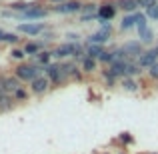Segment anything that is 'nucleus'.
I'll use <instances>...</instances> for the list:
<instances>
[{
  "label": "nucleus",
  "mask_w": 158,
  "mask_h": 154,
  "mask_svg": "<svg viewBox=\"0 0 158 154\" xmlns=\"http://www.w3.org/2000/svg\"><path fill=\"white\" fill-rule=\"evenodd\" d=\"M2 84H4V92L6 94H14L18 88H22L20 86V80L12 74V76H2Z\"/></svg>",
  "instance_id": "obj_12"
},
{
  "label": "nucleus",
  "mask_w": 158,
  "mask_h": 154,
  "mask_svg": "<svg viewBox=\"0 0 158 154\" xmlns=\"http://www.w3.org/2000/svg\"><path fill=\"white\" fill-rule=\"evenodd\" d=\"M146 74H148V78H150V80L158 82V62H156V64H152L150 68L146 70Z\"/></svg>",
  "instance_id": "obj_25"
},
{
  "label": "nucleus",
  "mask_w": 158,
  "mask_h": 154,
  "mask_svg": "<svg viewBox=\"0 0 158 154\" xmlns=\"http://www.w3.org/2000/svg\"><path fill=\"white\" fill-rule=\"evenodd\" d=\"M156 88H158V82H156Z\"/></svg>",
  "instance_id": "obj_34"
},
{
  "label": "nucleus",
  "mask_w": 158,
  "mask_h": 154,
  "mask_svg": "<svg viewBox=\"0 0 158 154\" xmlns=\"http://www.w3.org/2000/svg\"><path fill=\"white\" fill-rule=\"evenodd\" d=\"M156 62H158V52L154 50V48H150V50H144L142 54H140L138 60H136V64H138L142 70H148L152 64H156Z\"/></svg>",
  "instance_id": "obj_8"
},
{
  "label": "nucleus",
  "mask_w": 158,
  "mask_h": 154,
  "mask_svg": "<svg viewBox=\"0 0 158 154\" xmlns=\"http://www.w3.org/2000/svg\"><path fill=\"white\" fill-rule=\"evenodd\" d=\"M116 2L114 0H104L102 4H98V12H96V18L100 22H110L112 18L116 16Z\"/></svg>",
  "instance_id": "obj_3"
},
{
  "label": "nucleus",
  "mask_w": 158,
  "mask_h": 154,
  "mask_svg": "<svg viewBox=\"0 0 158 154\" xmlns=\"http://www.w3.org/2000/svg\"><path fill=\"white\" fill-rule=\"evenodd\" d=\"M62 72H64L66 78H76V80H80L82 78V70L76 66V62H62Z\"/></svg>",
  "instance_id": "obj_11"
},
{
  "label": "nucleus",
  "mask_w": 158,
  "mask_h": 154,
  "mask_svg": "<svg viewBox=\"0 0 158 154\" xmlns=\"http://www.w3.org/2000/svg\"><path fill=\"white\" fill-rule=\"evenodd\" d=\"M154 50H156V52H158V44H156V46H154Z\"/></svg>",
  "instance_id": "obj_33"
},
{
  "label": "nucleus",
  "mask_w": 158,
  "mask_h": 154,
  "mask_svg": "<svg viewBox=\"0 0 158 154\" xmlns=\"http://www.w3.org/2000/svg\"><path fill=\"white\" fill-rule=\"evenodd\" d=\"M146 14H142V12H138V22H136V28H138V32H142V30H146L148 28V22H146Z\"/></svg>",
  "instance_id": "obj_24"
},
{
  "label": "nucleus",
  "mask_w": 158,
  "mask_h": 154,
  "mask_svg": "<svg viewBox=\"0 0 158 154\" xmlns=\"http://www.w3.org/2000/svg\"><path fill=\"white\" fill-rule=\"evenodd\" d=\"M138 36H140V42H142V44H150L152 40H154V32H152L150 28H146V30L138 32Z\"/></svg>",
  "instance_id": "obj_22"
},
{
  "label": "nucleus",
  "mask_w": 158,
  "mask_h": 154,
  "mask_svg": "<svg viewBox=\"0 0 158 154\" xmlns=\"http://www.w3.org/2000/svg\"><path fill=\"white\" fill-rule=\"evenodd\" d=\"M120 50L126 54V58L130 62H136L138 56L144 52V44L140 42V40H128V42H124L122 46H120Z\"/></svg>",
  "instance_id": "obj_2"
},
{
  "label": "nucleus",
  "mask_w": 158,
  "mask_h": 154,
  "mask_svg": "<svg viewBox=\"0 0 158 154\" xmlns=\"http://www.w3.org/2000/svg\"><path fill=\"white\" fill-rule=\"evenodd\" d=\"M24 52L26 54H40L42 52V44L40 42H28L26 46H24Z\"/></svg>",
  "instance_id": "obj_21"
},
{
  "label": "nucleus",
  "mask_w": 158,
  "mask_h": 154,
  "mask_svg": "<svg viewBox=\"0 0 158 154\" xmlns=\"http://www.w3.org/2000/svg\"><path fill=\"white\" fill-rule=\"evenodd\" d=\"M96 18V14H82L80 16V22H90V20Z\"/></svg>",
  "instance_id": "obj_30"
},
{
  "label": "nucleus",
  "mask_w": 158,
  "mask_h": 154,
  "mask_svg": "<svg viewBox=\"0 0 158 154\" xmlns=\"http://www.w3.org/2000/svg\"><path fill=\"white\" fill-rule=\"evenodd\" d=\"M120 140H122V142H132V138L128 134H122V136H120Z\"/></svg>",
  "instance_id": "obj_31"
},
{
  "label": "nucleus",
  "mask_w": 158,
  "mask_h": 154,
  "mask_svg": "<svg viewBox=\"0 0 158 154\" xmlns=\"http://www.w3.org/2000/svg\"><path fill=\"white\" fill-rule=\"evenodd\" d=\"M44 72H46V78L52 82V84H62V82L66 80V76H64V72H62V66L60 64H54V62H50V64L44 68Z\"/></svg>",
  "instance_id": "obj_6"
},
{
  "label": "nucleus",
  "mask_w": 158,
  "mask_h": 154,
  "mask_svg": "<svg viewBox=\"0 0 158 154\" xmlns=\"http://www.w3.org/2000/svg\"><path fill=\"white\" fill-rule=\"evenodd\" d=\"M42 66L38 64H18L14 68V76L18 78L20 82H32L34 78L42 76Z\"/></svg>",
  "instance_id": "obj_1"
},
{
  "label": "nucleus",
  "mask_w": 158,
  "mask_h": 154,
  "mask_svg": "<svg viewBox=\"0 0 158 154\" xmlns=\"http://www.w3.org/2000/svg\"><path fill=\"white\" fill-rule=\"evenodd\" d=\"M106 154H108V152H106Z\"/></svg>",
  "instance_id": "obj_36"
},
{
  "label": "nucleus",
  "mask_w": 158,
  "mask_h": 154,
  "mask_svg": "<svg viewBox=\"0 0 158 154\" xmlns=\"http://www.w3.org/2000/svg\"><path fill=\"white\" fill-rule=\"evenodd\" d=\"M120 86H122L124 90H126V92H136V90H138V82L134 80V78H130V76H126V78H122V80H120Z\"/></svg>",
  "instance_id": "obj_19"
},
{
  "label": "nucleus",
  "mask_w": 158,
  "mask_h": 154,
  "mask_svg": "<svg viewBox=\"0 0 158 154\" xmlns=\"http://www.w3.org/2000/svg\"><path fill=\"white\" fill-rule=\"evenodd\" d=\"M14 98L10 96V94H0V112H8L14 108Z\"/></svg>",
  "instance_id": "obj_18"
},
{
  "label": "nucleus",
  "mask_w": 158,
  "mask_h": 154,
  "mask_svg": "<svg viewBox=\"0 0 158 154\" xmlns=\"http://www.w3.org/2000/svg\"><path fill=\"white\" fill-rule=\"evenodd\" d=\"M82 14H96L98 12V4L96 2H86V4H82Z\"/></svg>",
  "instance_id": "obj_23"
},
{
  "label": "nucleus",
  "mask_w": 158,
  "mask_h": 154,
  "mask_svg": "<svg viewBox=\"0 0 158 154\" xmlns=\"http://www.w3.org/2000/svg\"><path fill=\"white\" fill-rule=\"evenodd\" d=\"M24 18H44V16H48V10H46V8H42V6H38V4H34V6H32L30 8V10H26V12H24Z\"/></svg>",
  "instance_id": "obj_14"
},
{
  "label": "nucleus",
  "mask_w": 158,
  "mask_h": 154,
  "mask_svg": "<svg viewBox=\"0 0 158 154\" xmlns=\"http://www.w3.org/2000/svg\"><path fill=\"white\" fill-rule=\"evenodd\" d=\"M116 2V8H120V10L128 12V14H134L136 10H138V0H114Z\"/></svg>",
  "instance_id": "obj_13"
},
{
  "label": "nucleus",
  "mask_w": 158,
  "mask_h": 154,
  "mask_svg": "<svg viewBox=\"0 0 158 154\" xmlns=\"http://www.w3.org/2000/svg\"><path fill=\"white\" fill-rule=\"evenodd\" d=\"M146 18H152V20H158V4L156 6H150L146 10Z\"/></svg>",
  "instance_id": "obj_28"
},
{
  "label": "nucleus",
  "mask_w": 158,
  "mask_h": 154,
  "mask_svg": "<svg viewBox=\"0 0 158 154\" xmlns=\"http://www.w3.org/2000/svg\"><path fill=\"white\" fill-rule=\"evenodd\" d=\"M50 86H52V82L46 78V74H42V76L34 78V80L30 82V92L36 94V96H42V94H46L48 90H50Z\"/></svg>",
  "instance_id": "obj_5"
},
{
  "label": "nucleus",
  "mask_w": 158,
  "mask_h": 154,
  "mask_svg": "<svg viewBox=\"0 0 158 154\" xmlns=\"http://www.w3.org/2000/svg\"><path fill=\"white\" fill-rule=\"evenodd\" d=\"M104 52H106L104 46H100V44H86V56H88V58L98 60V58H100Z\"/></svg>",
  "instance_id": "obj_16"
},
{
  "label": "nucleus",
  "mask_w": 158,
  "mask_h": 154,
  "mask_svg": "<svg viewBox=\"0 0 158 154\" xmlns=\"http://www.w3.org/2000/svg\"><path fill=\"white\" fill-rule=\"evenodd\" d=\"M128 64H130V60H118V62H114L112 66H108V70L106 72L110 74L112 78H126V70H128Z\"/></svg>",
  "instance_id": "obj_9"
},
{
  "label": "nucleus",
  "mask_w": 158,
  "mask_h": 154,
  "mask_svg": "<svg viewBox=\"0 0 158 154\" xmlns=\"http://www.w3.org/2000/svg\"><path fill=\"white\" fill-rule=\"evenodd\" d=\"M156 4H158V0H138V6L144 8V10H148L150 6H156Z\"/></svg>",
  "instance_id": "obj_27"
},
{
  "label": "nucleus",
  "mask_w": 158,
  "mask_h": 154,
  "mask_svg": "<svg viewBox=\"0 0 158 154\" xmlns=\"http://www.w3.org/2000/svg\"><path fill=\"white\" fill-rule=\"evenodd\" d=\"M82 4L80 0H66V2L58 4V6H52L54 12H58V14H74V12H80L82 10Z\"/></svg>",
  "instance_id": "obj_7"
},
{
  "label": "nucleus",
  "mask_w": 158,
  "mask_h": 154,
  "mask_svg": "<svg viewBox=\"0 0 158 154\" xmlns=\"http://www.w3.org/2000/svg\"><path fill=\"white\" fill-rule=\"evenodd\" d=\"M110 34H112L110 22H102L100 30L88 36V44H100V46H104V44L108 42V38H110Z\"/></svg>",
  "instance_id": "obj_4"
},
{
  "label": "nucleus",
  "mask_w": 158,
  "mask_h": 154,
  "mask_svg": "<svg viewBox=\"0 0 158 154\" xmlns=\"http://www.w3.org/2000/svg\"><path fill=\"white\" fill-rule=\"evenodd\" d=\"M12 58H16V60H22L24 56H26V52H24V48H14V50L10 52Z\"/></svg>",
  "instance_id": "obj_29"
},
{
  "label": "nucleus",
  "mask_w": 158,
  "mask_h": 154,
  "mask_svg": "<svg viewBox=\"0 0 158 154\" xmlns=\"http://www.w3.org/2000/svg\"><path fill=\"white\" fill-rule=\"evenodd\" d=\"M136 22H138V12H134V14H126L122 18V22H120V28H122V30H130L132 26H136Z\"/></svg>",
  "instance_id": "obj_17"
},
{
  "label": "nucleus",
  "mask_w": 158,
  "mask_h": 154,
  "mask_svg": "<svg viewBox=\"0 0 158 154\" xmlns=\"http://www.w3.org/2000/svg\"><path fill=\"white\" fill-rule=\"evenodd\" d=\"M12 98H14V100H20V102H24V100L28 98V92H26L24 88H18L14 94H12Z\"/></svg>",
  "instance_id": "obj_26"
},
{
  "label": "nucleus",
  "mask_w": 158,
  "mask_h": 154,
  "mask_svg": "<svg viewBox=\"0 0 158 154\" xmlns=\"http://www.w3.org/2000/svg\"><path fill=\"white\" fill-rule=\"evenodd\" d=\"M80 70L84 74H92V72H96L98 70V60H94V58H82V62H80Z\"/></svg>",
  "instance_id": "obj_15"
},
{
  "label": "nucleus",
  "mask_w": 158,
  "mask_h": 154,
  "mask_svg": "<svg viewBox=\"0 0 158 154\" xmlns=\"http://www.w3.org/2000/svg\"><path fill=\"white\" fill-rule=\"evenodd\" d=\"M122 154H124V152H122Z\"/></svg>",
  "instance_id": "obj_35"
},
{
  "label": "nucleus",
  "mask_w": 158,
  "mask_h": 154,
  "mask_svg": "<svg viewBox=\"0 0 158 154\" xmlns=\"http://www.w3.org/2000/svg\"><path fill=\"white\" fill-rule=\"evenodd\" d=\"M50 58H52V52L42 50V52L38 54V56H36V64H38V66H42V64H44V68H46V66L50 64Z\"/></svg>",
  "instance_id": "obj_20"
},
{
  "label": "nucleus",
  "mask_w": 158,
  "mask_h": 154,
  "mask_svg": "<svg viewBox=\"0 0 158 154\" xmlns=\"http://www.w3.org/2000/svg\"><path fill=\"white\" fill-rule=\"evenodd\" d=\"M44 24L42 22H28V24H18V30L22 34H28V36H36L40 32H44Z\"/></svg>",
  "instance_id": "obj_10"
},
{
  "label": "nucleus",
  "mask_w": 158,
  "mask_h": 154,
  "mask_svg": "<svg viewBox=\"0 0 158 154\" xmlns=\"http://www.w3.org/2000/svg\"><path fill=\"white\" fill-rule=\"evenodd\" d=\"M48 2H54V4H56V6H58V4H62V2H66V0H48Z\"/></svg>",
  "instance_id": "obj_32"
}]
</instances>
